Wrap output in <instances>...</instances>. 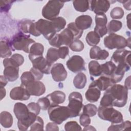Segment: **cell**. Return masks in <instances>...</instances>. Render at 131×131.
<instances>
[{"label": "cell", "mask_w": 131, "mask_h": 131, "mask_svg": "<svg viewBox=\"0 0 131 131\" xmlns=\"http://www.w3.org/2000/svg\"><path fill=\"white\" fill-rule=\"evenodd\" d=\"M111 98L113 105L122 107L125 105L128 97V89L119 84H114L104 93Z\"/></svg>", "instance_id": "obj_1"}, {"label": "cell", "mask_w": 131, "mask_h": 131, "mask_svg": "<svg viewBox=\"0 0 131 131\" xmlns=\"http://www.w3.org/2000/svg\"><path fill=\"white\" fill-rule=\"evenodd\" d=\"M30 37V35H27L21 32L18 33L13 36L12 39L9 41L10 46L12 51H23L29 53L30 45L35 42Z\"/></svg>", "instance_id": "obj_2"}, {"label": "cell", "mask_w": 131, "mask_h": 131, "mask_svg": "<svg viewBox=\"0 0 131 131\" xmlns=\"http://www.w3.org/2000/svg\"><path fill=\"white\" fill-rule=\"evenodd\" d=\"M48 113L50 120L57 124H60L71 118V113L68 106L51 105L48 109Z\"/></svg>", "instance_id": "obj_3"}, {"label": "cell", "mask_w": 131, "mask_h": 131, "mask_svg": "<svg viewBox=\"0 0 131 131\" xmlns=\"http://www.w3.org/2000/svg\"><path fill=\"white\" fill-rule=\"evenodd\" d=\"M97 111L98 116L101 119L110 121L112 124H118L123 121V117L121 113L112 106H100Z\"/></svg>", "instance_id": "obj_4"}, {"label": "cell", "mask_w": 131, "mask_h": 131, "mask_svg": "<svg viewBox=\"0 0 131 131\" xmlns=\"http://www.w3.org/2000/svg\"><path fill=\"white\" fill-rule=\"evenodd\" d=\"M64 3L59 1H48L42 9V16L50 20L57 17L64 5Z\"/></svg>", "instance_id": "obj_5"}, {"label": "cell", "mask_w": 131, "mask_h": 131, "mask_svg": "<svg viewBox=\"0 0 131 131\" xmlns=\"http://www.w3.org/2000/svg\"><path fill=\"white\" fill-rule=\"evenodd\" d=\"M105 47L110 49H122L128 45V40L123 36L115 33L110 34L104 38Z\"/></svg>", "instance_id": "obj_6"}, {"label": "cell", "mask_w": 131, "mask_h": 131, "mask_svg": "<svg viewBox=\"0 0 131 131\" xmlns=\"http://www.w3.org/2000/svg\"><path fill=\"white\" fill-rule=\"evenodd\" d=\"M68 99L69 104L67 106L71 113V118L78 116L83 106L81 94L78 92H73L69 95Z\"/></svg>", "instance_id": "obj_7"}, {"label": "cell", "mask_w": 131, "mask_h": 131, "mask_svg": "<svg viewBox=\"0 0 131 131\" xmlns=\"http://www.w3.org/2000/svg\"><path fill=\"white\" fill-rule=\"evenodd\" d=\"M35 24L37 30L48 40L56 34L53 24L51 20L39 19L35 22Z\"/></svg>", "instance_id": "obj_8"}, {"label": "cell", "mask_w": 131, "mask_h": 131, "mask_svg": "<svg viewBox=\"0 0 131 131\" xmlns=\"http://www.w3.org/2000/svg\"><path fill=\"white\" fill-rule=\"evenodd\" d=\"M5 67L4 76L9 81L13 82L17 79L19 76V67L14 65L11 61L10 58H6L3 60Z\"/></svg>", "instance_id": "obj_9"}, {"label": "cell", "mask_w": 131, "mask_h": 131, "mask_svg": "<svg viewBox=\"0 0 131 131\" xmlns=\"http://www.w3.org/2000/svg\"><path fill=\"white\" fill-rule=\"evenodd\" d=\"M131 51L125 49H117L111 58V61L117 65L130 67V56Z\"/></svg>", "instance_id": "obj_10"}, {"label": "cell", "mask_w": 131, "mask_h": 131, "mask_svg": "<svg viewBox=\"0 0 131 131\" xmlns=\"http://www.w3.org/2000/svg\"><path fill=\"white\" fill-rule=\"evenodd\" d=\"M67 68L73 73L85 71V62L79 55H73L67 61Z\"/></svg>", "instance_id": "obj_11"}, {"label": "cell", "mask_w": 131, "mask_h": 131, "mask_svg": "<svg viewBox=\"0 0 131 131\" xmlns=\"http://www.w3.org/2000/svg\"><path fill=\"white\" fill-rule=\"evenodd\" d=\"M96 26L94 28V32L100 37H102L107 33L106 24L107 18L105 14H96L95 16Z\"/></svg>", "instance_id": "obj_12"}, {"label": "cell", "mask_w": 131, "mask_h": 131, "mask_svg": "<svg viewBox=\"0 0 131 131\" xmlns=\"http://www.w3.org/2000/svg\"><path fill=\"white\" fill-rule=\"evenodd\" d=\"M89 9L96 14H104L110 8V2L106 0L89 1Z\"/></svg>", "instance_id": "obj_13"}, {"label": "cell", "mask_w": 131, "mask_h": 131, "mask_svg": "<svg viewBox=\"0 0 131 131\" xmlns=\"http://www.w3.org/2000/svg\"><path fill=\"white\" fill-rule=\"evenodd\" d=\"M50 73L53 79L56 82L64 81L67 77V72L61 63L54 64L51 69Z\"/></svg>", "instance_id": "obj_14"}, {"label": "cell", "mask_w": 131, "mask_h": 131, "mask_svg": "<svg viewBox=\"0 0 131 131\" xmlns=\"http://www.w3.org/2000/svg\"><path fill=\"white\" fill-rule=\"evenodd\" d=\"M30 95L39 96L43 95L46 92V87L44 84L40 81H33L25 88Z\"/></svg>", "instance_id": "obj_15"}, {"label": "cell", "mask_w": 131, "mask_h": 131, "mask_svg": "<svg viewBox=\"0 0 131 131\" xmlns=\"http://www.w3.org/2000/svg\"><path fill=\"white\" fill-rule=\"evenodd\" d=\"M33 67L39 70L43 74H49L51 65L42 56L36 57L31 60Z\"/></svg>", "instance_id": "obj_16"}, {"label": "cell", "mask_w": 131, "mask_h": 131, "mask_svg": "<svg viewBox=\"0 0 131 131\" xmlns=\"http://www.w3.org/2000/svg\"><path fill=\"white\" fill-rule=\"evenodd\" d=\"M13 112L18 121H24L30 116V112L28 106L21 102H17L14 104Z\"/></svg>", "instance_id": "obj_17"}, {"label": "cell", "mask_w": 131, "mask_h": 131, "mask_svg": "<svg viewBox=\"0 0 131 131\" xmlns=\"http://www.w3.org/2000/svg\"><path fill=\"white\" fill-rule=\"evenodd\" d=\"M10 97L12 100L24 101L28 100L30 95L25 88L20 86L15 87L11 90Z\"/></svg>", "instance_id": "obj_18"}, {"label": "cell", "mask_w": 131, "mask_h": 131, "mask_svg": "<svg viewBox=\"0 0 131 131\" xmlns=\"http://www.w3.org/2000/svg\"><path fill=\"white\" fill-rule=\"evenodd\" d=\"M114 84L113 81L110 78L102 75L98 79L92 82L89 86L96 87L100 91H105Z\"/></svg>", "instance_id": "obj_19"}, {"label": "cell", "mask_w": 131, "mask_h": 131, "mask_svg": "<svg viewBox=\"0 0 131 131\" xmlns=\"http://www.w3.org/2000/svg\"><path fill=\"white\" fill-rule=\"evenodd\" d=\"M57 35L60 47L63 45L69 46L74 40L73 33L68 28L64 29L60 33H57Z\"/></svg>", "instance_id": "obj_20"}, {"label": "cell", "mask_w": 131, "mask_h": 131, "mask_svg": "<svg viewBox=\"0 0 131 131\" xmlns=\"http://www.w3.org/2000/svg\"><path fill=\"white\" fill-rule=\"evenodd\" d=\"M74 23L79 29L83 31L91 27L92 18L88 15H80L76 18Z\"/></svg>", "instance_id": "obj_21"}, {"label": "cell", "mask_w": 131, "mask_h": 131, "mask_svg": "<svg viewBox=\"0 0 131 131\" xmlns=\"http://www.w3.org/2000/svg\"><path fill=\"white\" fill-rule=\"evenodd\" d=\"M109 56L108 52L105 50H102L98 46L92 47L90 51V57L96 60H105Z\"/></svg>", "instance_id": "obj_22"}, {"label": "cell", "mask_w": 131, "mask_h": 131, "mask_svg": "<svg viewBox=\"0 0 131 131\" xmlns=\"http://www.w3.org/2000/svg\"><path fill=\"white\" fill-rule=\"evenodd\" d=\"M47 97L50 101L51 105L62 103L66 99V94L60 91H55L48 95Z\"/></svg>", "instance_id": "obj_23"}, {"label": "cell", "mask_w": 131, "mask_h": 131, "mask_svg": "<svg viewBox=\"0 0 131 131\" xmlns=\"http://www.w3.org/2000/svg\"><path fill=\"white\" fill-rule=\"evenodd\" d=\"M43 51L44 47L41 43H34L30 48L28 57L30 61L36 57L42 56Z\"/></svg>", "instance_id": "obj_24"}, {"label": "cell", "mask_w": 131, "mask_h": 131, "mask_svg": "<svg viewBox=\"0 0 131 131\" xmlns=\"http://www.w3.org/2000/svg\"><path fill=\"white\" fill-rule=\"evenodd\" d=\"M101 74L111 78L115 72L116 66L112 61H109L101 64Z\"/></svg>", "instance_id": "obj_25"}, {"label": "cell", "mask_w": 131, "mask_h": 131, "mask_svg": "<svg viewBox=\"0 0 131 131\" xmlns=\"http://www.w3.org/2000/svg\"><path fill=\"white\" fill-rule=\"evenodd\" d=\"M101 91L93 86H89V89L85 93L86 99L90 102H96L100 98Z\"/></svg>", "instance_id": "obj_26"}, {"label": "cell", "mask_w": 131, "mask_h": 131, "mask_svg": "<svg viewBox=\"0 0 131 131\" xmlns=\"http://www.w3.org/2000/svg\"><path fill=\"white\" fill-rule=\"evenodd\" d=\"M37 115L30 112V114L29 117L26 120L20 121H18L17 122V126L19 130L22 131L27 130L31 124L35 121Z\"/></svg>", "instance_id": "obj_27"}, {"label": "cell", "mask_w": 131, "mask_h": 131, "mask_svg": "<svg viewBox=\"0 0 131 131\" xmlns=\"http://www.w3.org/2000/svg\"><path fill=\"white\" fill-rule=\"evenodd\" d=\"M0 123L5 128H9L13 124V117L8 112L3 111L0 114Z\"/></svg>", "instance_id": "obj_28"}, {"label": "cell", "mask_w": 131, "mask_h": 131, "mask_svg": "<svg viewBox=\"0 0 131 131\" xmlns=\"http://www.w3.org/2000/svg\"><path fill=\"white\" fill-rule=\"evenodd\" d=\"M86 81V75L84 73L80 72L75 76L73 79V84L76 89H82L85 87Z\"/></svg>", "instance_id": "obj_29"}, {"label": "cell", "mask_w": 131, "mask_h": 131, "mask_svg": "<svg viewBox=\"0 0 131 131\" xmlns=\"http://www.w3.org/2000/svg\"><path fill=\"white\" fill-rule=\"evenodd\" d=\"M89 73L91 76L97 77L101 75V65L96 60H92L89 63L88 65Z\"/></svg>", "instance_id": "obj_30"}, {"label": "cell", "mask_w": 131, "mask_h": 131, "mask_svg": "<svg viewBox=\"0 0 131 131\" xmlns=\"http://www.w3.org/2000/svg\"><path fill=\"white\" fill-rule=\"evenodd\" d=\"M10 46L9 41L1 40L0 45L1 58H7L11 55L12 51Z\"/></svg>", "instance_id": "obj_31"}, {"label": "cell", "mask_w": 131, "mask_h": 131, "mask_svg": "<svg viewBox=\"0 0 131 131\" xmlns=\"http://www.w3.org/2000/svg\"><path fill=\"white\" fill-rule=\"evenodd\" d=\"M73 5L75 9L79 12H84L89 9V1L76 0L73 2Z\"/></svg>", "instance_id": "obj_32"}, {"label": "cell", "mask_w": 131, "mask_h": 131, "mask_svg": "<svg viewBox=\"0 0 131 131\" xmlns=\"http://www.w3.org/2000/svg\"><path fill=\"white\" fill-rule=\"evenodd\" d=\"M59 58L58 49L54 48H50L47 53L46 59L52 66L53 63L56 61Z\"/></svg>", "instance_id": "obj_33"}, {"label": "cell", "mask_w": 131, "mask_h": 131, "mask_svg": "<svg viewBox=\"0 0 131 131\" xmlns=\"http://www.w3.org/2000/svg\"><path fill=\"white\" fill-rule=\"evenodd\" d=\"M85 40L89 46L94 47L99 43L100 37L94 31H90L86 34Z\"/></svg>", "instance_id": "obj_34"}, {"label": "cell", "mask_w": 131, "mask_h": 131, "mask_svg": "<svg viewBox=\"0 0 131 131\" xmlns=\"http://www.w3.org/2000/svg\"><path fill=\"white\" fill-rule=\"evenodd\" d=\"M20 80H21V84L20 86L24 88L29 83L35 81V78L33 75L30 71H26L24 72L21 77H20Z\"/></svg>", "instance_id": "obj_35"}, {"label": "cell", "mask_w": 131, "mask_h": 131, "mask_svg": "<svg viewBox=\"0 0 131 131\" xmlns=\"http://www.w3.org/2000/svg\"><path fill=\"white\" fill-rule=\"evenodd\" d=\"M33 22H34V20L27 19L21 20L18 24L19 30L24 34H29L31 26Z\"/></svg>", "instance_id": "obj_36"}, {"label": "cell", "mask_w": 131, "mask_h": 131, "mask_svg": "<svg viewBox=\"0 0 131 131\" xmlns=\"http://www.w3.org/2000/svg\"><path fill=\"white\" fill-rule=\"evenodd\" d=\"M122 26V24L120 21L113 19L110 21L107 26V32L108 33H114L119 31Z\"/></svg>", "instance_id": "obj_37"}, {"label": "cell", "mask_w": 131, "mask_h": 131, "mask_svg": "<svg viewBox=\"0 0 131 131\" xmlns=\"http://www.w3.org/2000/svg\"><path fill=\"white\" fill-rule=\"evenodd\" d=\"M131 127V123L129 121H126L118 124H112L107 130H126Z\"/></svg>", "instance_id": "obj_38"}, {"label": "cell", "mask_w": 131, "mask_h": 131, "mask_svg": "<svg viewBox=\"0 0 131 131\" xmlns=\"http://www.w3.org/2000/svg\"><path fill=\"white\" fill-rule=\"evenodd\" d=\"M54 26L55 30L57 32H59L63 29L67 24L65 19L62 17H57L51 20Z\"/></svg>", "instance_id": "obj_39"}, {"label": "cell", "mask_w": 131, "mask_h": 131, "mask_svg": "<svg viewBox=\"0 0 131 131\" xmlns=\"http://www.w3.org/2000/svg\"><path fill=\"white\" fill-rule=\"evenodd\" d=\"M97 112V107L93 104L89 103L83 106L82 113L86 114L89 117L94 116L96 114Z\"/></svg>", "instance_id": "obj_40"}, {"label": "cell", "mask_w": 131, "mask_h": 131, "mask_svg": "<svg viewBox=\"0 0 131 131\" xmlns=\"http://www.w3.org/2000/svg\"><path fill=\"white\" fill-rule=\"evenodd\" d=\"M67 28H69L71 32L73 33L74 36V40L79 39L82 36L83 34V31L79 29L74 23H70L68 26Z\"/></svg>", "instance_id": "obj_41"}, {"label": "cell", "mask_w": 131, "mask_h": 131, "mask_svg": "<svg viewBox=\"0 0 131 131\" xmlns=\"http://www.w3.org/2000/svg\"><path fill=\"white\" fill-rule=\"evenodd\" d=\"M43 124L42 119L37 116L35 121L30 126V130H43Z\"/></svg>", "instance_id": "obj_42"}, {"label": "cell", "mask_w": 131, "mask_h": 131, "mask_svg": "<svg viewBox=\"0 0 131 131\" xmlns=\"http://www.w3.org/2000/svg\"><path fill=\"white\" fill-rule=\"evenodd\" d=\"M70 49L74 52H80L84 49L83 43L79 39L74 40L69 46Z\"/></svg>", "instance_id": "obj_43"}, {"label": "cell", "mask_w": 131, "mask_h": 131, "mask_svg": "<svg viewBox=\"0 0 131 131\" xmlns=\"http://www.w3.org/2000/svg\"><path fill=\"white\" fill-rule=\"evenodd\" d=\"M124 14V10L119 7L114 8L110 12V16L113 19H121Z\"/></svg>", "instance_id": "obj_44"}, {"label": "cell", "mask_w": 131, "mask_h": 131, "mask_svg": "<svg viewBox=\"0 0 131 131\" xmlns=\"http://www.w3.org/2000/svg\"><path fill=\"white\" fill-rule=\"evenodd\" d=\"M64 129L66 131L81 130L82 128L76 121H71L67 122L65 124Z\"/></svg>", "instance_id": "obj_45"}, {"label": "cell", "mask_w": 131, "mask_h": 131, "mask_svg": "<svg viewBox=\"0 0 131 131\" xmlns=\"http://www.w3.org/2000/svg\"><path fill=\"white\" fill-rule=\"evenodd\" d=\"M37 103L40 106L41 110L43 111H46L48 110L51 105L50 101L47 96L38 99Z\"/></svg>", "instance_id": "obj_46"}, {"label": "cell", "mask_w": 131, "mask_h": 131, "mask_svg": "<svg viewBox=\"0 0 131 131\" xmlns=\"http://www.w3.org/2000/svg\"><path fill=\"white\" fill-rule=\"evenodd\" d=\"M12 62L17 67L22 65L24 62V57L19 54H14L10 58Z\"/></svg>", "instance_id": "obj_47"}, {"label": "cell", "mask_w": 131, "mask_h": 131, "mask_svg": "<svg viewBox=\"0 0 131 131\" xmlns=\"http://www.w3.org/2000/svg\"><path fill=\"white\" fill-rule=\"evenodd\" d=\"M14 1H1V12H7L10 9Z\"/></svg>", "instance_id": "obj_48"}, {"label": "cell", "mask_w": 131, "mask_h": 131, "mask_svg": "<svg viewBox=\"0 0 131 131\" xmlns=\"http://www.w3.org/2000/svg\"><path fill=\"white\" fill-rule=\"evenodd\" d=\"M27 106L30 112L36 114V115H38L39 114L41 108L37 103L33 102H30L27 105Z\"/></svg>", "instance_id": "obj_49"}, {"label": "cell", "mask_w": 131, "mask_h": 131, "mask_svg": "<svg viewBox=\"0 0 131 131\" xmlns=\"http://www.w3.org/2000/svg\"><path fill=\"white\" fill-rule=\"evenodd\" d=\"M88 115L84 113H82L80 116L79 122L80 124L85 127L89 125L91 123V119Z\"/></svg>", "instance_id": "obj_50"}, {"label": "cell", "mask_w": 131, "mask_h": 131, "mask_svg": "<svg viewBox=\"0 0 131 131\" xmlns=\"http://www.w3.org/2000/svg\"><path fill=\"white\" fill-rule=\"evenodd\" d=\"M30 71L33 75L35 80L39 81L40 80H41L42 79L43 74L41 71H40L39 70H38L34 67H32L31 68Z\"/></svg>", "instance_id": "obj_51"}, {"label": "cell", "mask_w": 131, "mask_h": 131, "mask_svg": "<svg viewBox=\"0 0 131 131\" xmlns=\"http://www.w3.org/2000/svg\"><path fill=\"white\" fill-rule=\"evenodd\" d=\"M59 58L61 59H64L69 54V50L67 46L60 47L58 49Z\"/></svg>", "instance_id": "obj_52"}, {"label": "cell", "mask_w": 131, "mask_h": 131, "mask_svg": "<svg viewBox=\"0 0 131 131\" xmlns=\"http://www.w3.org/2000/svg\"><path fill=\"white\" fill-rule=\"evenodd\" d=\"M59 130L58 126L56 123L55 122H49L48 123L46 126V130H55L58 131Z\"/></svg>", "instance_id": "obj_53"}, {"label": "cell", "mask_w": 131, "mask_h": 131, "mask_svg": "<svg viewBox=\"0 0 131 131\" xmlns=\"http://www.w3.org/2000/svg\"><path fill=\"white\" fill-rule=\"evenodd\" d=\"M29 34H32V35H33L34 36H39L41 35L40 34V33L37 30V29L36 28L35 22H33L32 23V24L31 25V26Z\"/></svg>", "instance_id": "obj_54"}, {"label": "cell", "mask_w": 131, "mask_h": 131, "mask_svg": "<svg viewBox=\"0 0 131 131\" xmlns=\"http://www.w3.org/2000/svg\"><path fill=\"white\" fill-rule=\"evenodd\" d=\"M120 3H122L123 5V6L125 8V9L126 10H130L131 9V8H130V2L131 1H118Z\"/></svg>", "instance_id": "obj_55"}, {"label": "cell", "mask_w": 131, "mask_h": 131, "mask_svg": "<svg viewBox=\"0 0 131 131\" xmlns=\"http://www.w3.org/2000/svg\"><path fill=\"white\" fill-rule=\"evenodd\" d=\"M8 80L4 76L1 75L0 76V86L1 88H4L5 86L7 84Z\"/></svg>", "instance_id": "obj_56"}, {"label": "cell", "mask_w": 131, "mask_h": 131, "mask_svg": "<svg viewBox=\"0 0 131 131\" xmlns=\"http://www.w3.org/2000/svg\"><path fill=\"white\" fill-rule=\"evenodd\" d=\"M130 76H128L125 80V85L124 86L128 90H129L130 89Z\"/></svg>", "instance_id": "obj_57"}, {"label": "cell", "mask_w": 131, "mask_h": 131, "mask_svg": "<svg viewBox=\"0 0 131 131\" xmlns=\"http://www.w3.org/2000/svg\"><path fill=\"white\" fill-rule=\"evenodd\" d=\"M6 90L4 88H1V100H2L6 96Z\"/></svg>", "instance_id": "obj_58"}, {"label": "cell", "mask_w": 131, "mask_h": 131, "mask_svg": "<svg viewBox=\"0 0 131 131\" xmlns=\"http://www.w3.org/2000/svg\"><path fill=\"white\" fill-rule=\"evenodd\" d=\"M84 130H96V129L93 127V126H90V125H88L86 126H85V127L83 128Z\"/></svg>", "instance_id": "obj_59"}]
</instances>
